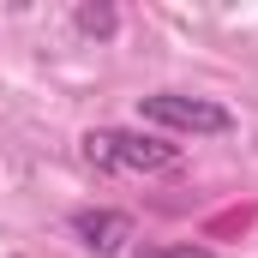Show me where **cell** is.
<instances>
[{
    "mask_svg": "<svg viewBox=\"0 0 258 258\" xmlns=\"http://www.w3.org/2000/svg\"><path fill=\"white\" fill-rule=\"evenodd\" d=\"M132 258H216V252H210V246H192V240H186V246H138Z\"/></svg>",
    "mask_w": 258,
    "mask_h": 258,
    "instance_id": "5b68a950",
    "label": "cell"
},
{
    "mask_svg": "<svg viewBox=\"0 0 258 258\" xmlns=\"http://www.w3.org/2000/svg\"><path fill=\"white\" fill-rule=\"evenodd\" d=\"M138 120L162 132H186V138H228L234 114L216 102V96H186V90H156V96H138Z\"/></svg>",
    "mask_w": 258,
    "mask_h": 258,
    "instance_id": "7a4b0ae2",
    "label": "cell"
},
{
    "mask_svg": "<svg viewBox=\"0 0 258 258\" xmlns=\"http://www.w3.org/2000/svg\"><path fill=\"white\" fill-rule=\"evenodd\" d=\"M72 234L96 258H114V252H126V240H132V216L126 210H72Z\"/></svg>",
    "mask_w": 258,
    "mask_h": 258,
    "instance_id": "3957f363",
    "label": "cell"
},
{
    "mask_svg": "<svg viewBox=\"0 0 258 258\" xmlns=\"http://www.w3.org/2000/svg\"><path fill=\"white\" fill-rule=\"evenodd\" d=\"M84 162L102 174H174L180 168V144H162L150 132H126V126H96L78 138Z\"/></svg>",
    "mask_w": 258,
    "mask_h": 258,
    "instance_id": "6da1fadb",
    "label": "cell"
},
{
    "mask_svg": "<svg viewBox=\"0 0 258 258\" xmlns=\"http://www.w3.org/2000/svg\"><path fill=\"white\" fill-rule=\"evenodd\" d=\"M72 24H78V36H96V42H108V36L120 30V12L96 0V6H78V12H72Z\"/></svg>",
    "mask_w": 258,
    "mask_h": 258,
    "instance_id": "277c9868",
    "label": "cell"
}]
</instances>
